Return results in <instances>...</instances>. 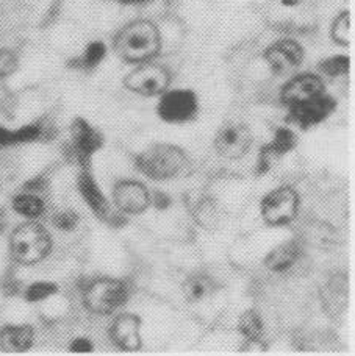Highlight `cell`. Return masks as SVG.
<instances>
[{"label":"cell","instance_id":"cell-1","mask_svg":"<svg viewBox=\"0 0 355 356\" xmlns=\"http://www.w3.org/2000/svg\"><path fill=\"white\" fill-rule=\"evenodd\" d=\"M115 49L118 55L127 63H141L150 61L160 52L161 36L157 25L150 21H133L120 29L115 40Z\"/></svg>","mask_w":355,"mask_h":356},{"label":"cell","instance_id":"cell-2","mask_svg":"<svg viewBox=\"0 0 355 356\" xmlns=\"http://www.w3.org/2000/svg\"><path fill=\"white\" fill-rule=\"evenodd\" d=\"M139 172L150 180H169L185 170L188 164L187 154L171 144L150 145L135 158Z\"/></svg>","mask_w":355,"mask_h":356},{"label":"cell","instance_id":"cell-3","mask_svg":"<svg viewBox=\"0 0 355 356\" xmlns=\"http://www.w3.org/2000/svg\"><path fill=\"white\" fill-rule=\"evenodd\" d=\"M52 239L46 228L36 222H25L19 225L10 238L13 258L21 264H35L49 255Z\"/></svg>","mask_w":355,"mask_h":356},{"label":"cell","instance_id":"cell-4","mask_svg":"<svg viewBox=\"0 0 355 356\" xmlns=\"http://www.w3.org/2000/svg\"><path fill=\"white\" fill-rule=\"evenodd\" d=\"M129 298V288L115 278H100L85 291V307L96 314H111Z\"/></svg>","mask_w":355,"mask_h":356},{"label":"cell","instance_id":"cell-5","mask_svg":"<svg viewBox=\"0 0 355 356\" xmlns=\"http://www.w3.org/2000/svg\"><path fill=\"white\" fill-rule=\"evenodd\" d=\"M297 211H299V195L293 188H277L262 200V216L269 225H287L296 219Z\"/></svg>","mask_w":355,"mask_h":356},{"label":"cell","instance_id":"cell-6","mask_svg":"<svg viewBox=\"0 0 355 356\" xmlns=\"http://www.w3.org/2000/svg\"><path fill=\"white\" fill-rule=\"evenodd\" d=\"M171 83V74L166 67L154 63H141L135 71H132L124 79V85L132 92L144 97L160 95L166 91Z\"/></svg>","mask_w":355,"mask_h":356},{"label":"cell","instance_id":"cell-7","mask_svg":"<svg viewBox=\"0 0 355 356\" xmlns=\"http://www.w3.org/2000/svg\"><path fill=\"white\" fill-rule=\"evenodd\" d=\"M198 111V97L189 89L164 91L158 102V116L169 124H183L193 120Z\"/></svg>","mask_w":355,"mask_h":356},{"label":"cell","instance_id":"cell-8","mask_svg":"<svg viewBox=\"0 0 355 356\" xmlns=\"http://www.w3.org/2000/svg\"><path fill=\"white\" fill-rule=\"evenodd\" d=\"M252 133L251 129L244 124L229 122L218 131L214 138V147L227 160H239L251 149Z\"/></svg>","mask_w":355,"mask_h":356},{"label":"cell","instance_id":"cell-9","mask_svg":"<svg viewBox=\"0 0 355 356\" xmlns=\"http://www.w3.org/2000/svg\"><path fill=\"white\" fill-rule=\"evenodd\" d=\"M265 60L272 72L277 75H287L302 65L303 49L296 41L282 40L266 49Z\"/></svg>","mask_w":355,"mask_h":356},{"label":"cell","instance_id":"cell-10","mask_svg":"<svg viewBox=\"0 0 355 356\" xmlns=\"http://www.w3.org/2000/svg\"><path fill=\"white\" fill-rule=\"evenodd\" d=\"M337 108V102L332 97L322 94L320 97L312 99L303 104L290 106L288 119L296 125H299L302 130H307L310 127L321 124L322 120H326Z\"/></svg>","mask_w":355,"mask_h":356},{"label":"cell","instance_id":"cell-11","mask_svg":"<svg viewBox=\"0 0 355 356\" xmlns=\"http://www.w3.org/2000/svg\"><path fill=\"white\" fill-rule=\"evenodd\" d=\"M113 199L120 211L141 214L150 205V194L143 183L136 180H120L113 188Z\"/></svg>","mask_w":355,"mask_h":356},{"label":"cell","instance_id":"cell-12","mask_svg":"<svg viewBox=\"0 0 355 356\" xmlns=\"http://www.w3.org/2000/svg\"><path fill=\"white\" fill-rule=\"evenodd\" d=\"M326 86L321 77L315 74H301L291 79L282 88V102L288 108L303 104L324 94Z\"/></svg>","mask_w":355,"mask_h":356},{"label":"cell","instance_id":"cell-13","mask_svg":"<svg viewBox=\"0 0 355 356\" xmlns=\"http://www.w3.org/2000/svg\"><path fill=\"white\" fill-rule=\"evenodd\" d=\"M141 319L135 314H120L110 327V338L125 352H136L141 347Z\"/></svg>","mask_w":355,"mask_h":356},{"label":"cell","instance_id":"cell-14","mask_svg":"<svg viewBox=\"0 0 355 356\" xmlns=\"http://www.w3.org/2000/svg\"><path fill=\"white\" fill-rule=\"evenodd\" d=\"M71 135L75 155H77V160L81 164H86L90 161V158L96 154L104 144L102 135H100L96 129H93L85 119L74 120V124L71 127Z\"/></svg>","mask_w":355,"mask_h":356},{"label":"cell","instance_id":"cell-15","mask_svg":"<svg viewBox=\"0 0 355 356\" xmlns=\"http://www.w3.org/2000/svg\"><path fill=\"white\" fill-rule=\"evenodd\" d=\"M297 138L291 130L288 129H277L274 138L272 141L265 145V147L260 150V156H258V174H265L268 172L272 161L276 158H281L282 155L288 154L294 149Z\"/></svg>","mask_w":355,"mask_h":356},{"label":"cell","instance_id":"cell-16","mask_svg":"<svg viewBox=\"0 0 355 356\" xmlns=\"http://www.w3.org/2000/svg\"><path fill=\"white\" fill-rule=\"evenodd\" d=\"M33 328L30 325H6L0 330V347L3 352H27L33 344Z\"/></svg>","mask_w":355,"mask_h":356},{"label":"cell","instance_id":"cell-17","mask_svg":"<svg viewBox=\"0 0 355 356\" xmlns=\"http://www.w3.org/2000/svg\"><path fill=\"white\" fill-rule=\"evenodd\" d=\"M79 191L84 200L88 203V207L93 209V213L100 219H105L110 213L109 200L105 199L102 191L97 186L91 174L84 172L79 177Z\"/></svg>","mask_w":355,"mask_h":356},{"label":"cell","instance_id":"cell-18","mask_svg":"<svg viewBox=\"0 0 355 356\" xmlns=\"http://www.w3.org/2000/svg\"><path fill=\"white\" fill-rule=\"evenodd\" d=\"M299 255V245L290 241V243L281 244L274 250H271L265 258V266L272 272H285L296 264Z\"/></svg>","mask_w":355,"mask_h":356},{"label":"cell","instance_id":"cell-19","mask_svg":"<svg viewBox=\"0 0 355 356\" xmlns=\"http://www.w3.org/2000/svg\"><path fill=\"white\" fill-rule=\"evenodd\" d=\"M42 135V127L40 124H30L24 125L21 129L10 130L5 127H0V145L2 147H8V145H17V144H27L38 141Z\"/></svg>","mask_w":355,"mask_h":356},{"label":"cell","instance_id":"cell-20","mask_svg":"<svg viewBox=\"0 0 355 356\" xmlns=\"http://www.w3.org/2000/svg\"><path fill=\"white\" fill-rule=\"evenodd\" d=\"M214 286L210 277L204 273H194L183 283V296L188 302H200L213 292Z\"/></svg>","mask_w":355,"mask_h":356},{"label":"cell","instance_id":"cell-21","mask_svg":"<svg viewBox=\"0 0 355 356\" xmlns=\"http://www.w3.org/2000/svg\"><path fill=\"white\" fill-rule=\"evenodd\" d=\"M13 208L24 218L36 219L44 213V202L35 194H19L13 199Z\"/></svg>","mask_w":355,"mask_h":356},{"label":"cell","instance_id":"cell-22","mask_svg":"<svg viewBox=\"0 0 355 356\" xmlns=\"http://www.w3.org/2000/svg\"><path fill=\"white\" fill-rule=\"evenodd\" d=\"M238 327H239L241 334H243L247 341L258 342L260 339H262L263 321H262V317H260V314L255 313V311H252V309L246 311V313L241 316Z\"/></svg>","mask_w":355,"mask_h":356},{"label":"cell","instance_id":"cell-23","mask_svg":"<svg viewBox=\"0 0 355 356\" xmlns=\"http://www.w3.org/2000/svg\"><path fill=\"white\" fill-rule=\"evenodd\" d=\"M332 38L340 46H349L352 42V17L349 11H343L332 25Z\"/></svg>","mask_w":355,"mask_h":356},{"label":"cell","instance_id":"cell-24","mask_svg":"<svg viewBox=\"0 0 355 356\" xmlns=\"http://www.w3.org/2000/svg\"><path fill=\"white\" fill-rule=\"evenodd\" d=\"M106 55V47L102 41H93L86 46L84 55H81V65L86 69L97 67L104 61Z\"/></svg>","mask_w":355,"mask_h":356},{"label":"cell","instance_id":"cell-25","mask_svg":"<svg viewBox=\"0 0 355 356\" xmlns=\"http://www.w3.org/2000/svg\"><path fill=\"white\" fill-rule=\"evenodd\" d=\"M351 67V60L345 55L332 56V58H327L321 61L320 69L321 72H324L329 77H340V75H345L349 72Z\"/></svg>","mask_w":355,"mask_h":356},{"label":"cell","instance_id":"cell-26","mask_svg":"<svg viewBox=\"0 0 355 356\" xmlns=\"http://www.w3.org/2000/svg\"><path fill=\"white\" fill-rule=\"evenodd\" d=\"M56 292V284L49 282H36L30 284L27 291H25V298L29 302H41L46 300L50 296H54Z\"/></svg>","mask_w":355,"mask_h":356},{"label":"cell","instance_id":"cell-27","mask_svg":"<svg viewBox=\"0 0 355 356\" xmlns=\"http://www.w3.org/2000/svg\"><path fill=\"white\" fill-rule=\"evenodd\" d=\"M17 69V56L8 49L0 47V79L8 77Z\"/></svg>","mask_w":355,"mask_h":356},{"label":"cell","instance_id":"cell-28","mask_svg":"<svg viewBox=\"0 0 355 356\" xmlns=\"http://www.w3.org/2000/svg\"><path fill=\"white\" fill-rule=\"evenodd\" d=\"M54 224L56 228H60V230L71 232L79 224V216L74 211H63L55 216Z\"/></svg>","mask_w":355,"mask_h":356},{"label":"cell","instance_id":"cell-29","mask_svg":"<svg viewBox=\"0 0 355 356\" xmlns=\"http://www.w3.org/2000/svg\"><path fill=\"white\" fill-rule=\"evenodd\" d=\"M196 219H198V222H200L204 227H207V222L216 219V214H214V208L210 200H205L202 202L200 205H198V209H196Z\"/></svg>","mask_w":355,"mask_h":356},{"label":"cell","instance_id":"cell-30","mask_svg":"<svg viewBox=\"0 0 355 356\" xmlns=\"http://www.w3.org/2000/svg\"><path fill=\"white\" fill-rule=\"evenodd\" d=\"M71 352L75 353H88L93 352V342L86 338H77L72 341L71 344Z\"/></svg>","mask_w":355,"mask_h":356},{"label":"cell","instance_id":"cell-31","mask_svg":"<svg viewBox=\"0 0 355 356\" xmlns=\"http://www.w3.org/2000/svg\"><path fill=\"white\" fill-rule=\"evenodd\" d=\"M154 205L158 209H166L171 205V199L169 197L164 194V193H155V200H154Z\"/></svg>","mask_w":355,"mask_h":356},{"label":"cell","instance_id":"cell-32","mask_svg":"<svg viewBox=\"0 0 355 356\" xmlns=\"http://www.w3.org/2000/svg\"><path fill=\"white\" fill-rule=\"evenodd\" d=\"M116 2L125 3V5H141V3L152 2V0H116Z\"/></svg>","mask_w":355,"mask_h":356},{"label":"cell","instance_id":"cell-33","mask_svg":"<svg viewBox=\"0 0 355 356\" xmlns=\"http://www.w3.org/2000/svg\"><path fill=\"white\" fill-rule=\"evenodd\" d=\"M3 224H5V218H3V211H0V230L3 228Z\"/></svg>","mask_w":355,"mask_h":356}]
</instances>
